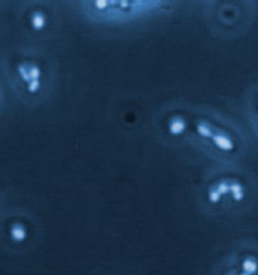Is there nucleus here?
<instances>
[{
    "label": "nucleus",
    "instance_id": "f257e3e1",
    "mask_svg": "<svg viewBox=\"0 0 258 275\" xmlns=\"http://www.w3.org/2000/svg\"><path fill=\"white\" fill-rule=\"evenodd\" d=\"M195 134L201 141L210 143L216 149L223 153L232 154L235 153L239 148V139L234 131L229 129H223L218 124L209 119H196L195 120Z\"/></svg>",
    "mask_w": 258,
    "mask_h": 275
},
{
    "label": "nucleus",
    "instance_id": "0eeeda50",
    "mask_svg": "<svg viewBox=\"0 0 258 275\" xmlns=\"http://www.w3.org/2000/svg\"><path fill=\"white\" fill-rule=\"evenodd\" d=\"M12 237L14 240H18V241L19 240H23L25 237V230H24V227L20 226V225L13 226L12 227Z\"/></svg>",
    "mask_w": 258,
    "mask_h": 275
},
{
    "label": "nucleus",
    "instance_id": "423d86ee",
    "mask_svg": "<svg viewBox=\"0 0 258 275\" xmlns=\"http://www.w3.org/2000/svg\"><path fill=\"white\" fill-rule=\"evenodd\" d=\"M32 25L36 28V29H40L43 28L44 24H46V15L42 13V12H34L32 13Z\"/></svg>",
    "mask_w": 258,
    "mask_h": 275
},
{
    "label": "nucleus",
    "instance_id": "7ed1b4c3",
    "mask_svg": "<svg viewBox=\"0 0 258 275\" xmlns=\"http://www.w3.org/2000/svg\"><path fill=\"white\" fill-rule=\"evenodd\" d=\"M86 3L90 6V15L100 19H127L132 15H139L148 10H156V6H161L162 3Z\"/></svg>",
    "mask_w": 258,
    "mask_h": 275
},
{
    "label": "nucleus",
    "instance_id": "f03ea898",
    "mask_svg": "<svg viewBox=\"0 0 258 275\" xmlns=\"http://www.w3.org/2000/svg\"><path fill=\"white\" fill-rule=\"evenodd\" d=\"M209 199L211 203H219L221 198L226 197L229 203H242L249 196V183L242 177L226 175L210 184L208 189Z\"/></svg>",
    "mask_w": 258,
    "mask_h": 275
},
{
    "label": "nucleus",
    "instance_id": "39448f33",
    "mask_svg": "<svg viewBox=\"0 0 258 275\" xmlns=\"http://www.w3.org/2000/svg\"><path fill=\"white\" fill-rule=\"evenodd\" d=\"M247 116L253 133L258 136V82H256L247 93Z\"/></svg>",
    "mask_w": 258,
    "mask_h": 275
},
{
    "label": "nucleus",
    "instance_id": "20e7f679",
    "mask_svg": "<svg viewBox=\"0 0 258 275\" xmlns=\"http://www.w3.org/2000/svg\"><path fill=\"white\" fill-rule=\"evenodd\" d=\"M221 275H258V244L242 246L226 259Z\"/></svg>",
    "mask_w": 258,
    "mask_h": 275
}]
</instances>
